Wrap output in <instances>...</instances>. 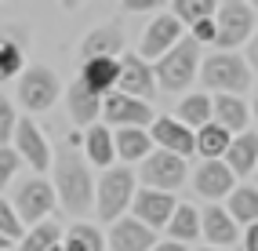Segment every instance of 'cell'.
Listing matches in <instances>:
<instances>
[{
    "instance_id": "f6af8a7d",
    "label": "cell",
    "mask_w": 258,
    "mask_h": 251,
    "mask_svg": "<svg viewBox=\"0 0 258 251\" xmlns=\"http://www.w3.org/2000/svg\"><path fill=\"white\" fill-rule=\"evenodd\" d=\"M254 175H258V171H254Z\"/></svg>"
},
{
    "instance_id": "484cf974",
    "label": "cell",
    "mask_w": 258,
    "mask_h": 251,
    "mask_svg": "<svg viewBox=\"0 0 258 251\" xmlns=\"http://www.w3.org/2000/svg\"><path fill=\"white\" fill-rule=\"evenodd\" d=\"M84 149H88V160L95 167H109L113 153H116V142H113V131L106 124H95L84 131Z\"/></svg>"
},
{
    "instance_id": "b9f144b4",
    "label": "cell",
    "mask_w": 258,
    "mask_h": 251,
    "mask_svg": "<svg viewBox=\"0 0 258 251\" xmlns=\"http://www.w3.org/2000/svg\"><path fill=\"white\" fill-rule=\"evenodd\" d=\"M251 109H254L251 116H254V120H258V91H254V106H251Z\"/></svg>"
},
{
    "instance_id": "7c38bea8",
    "label": "cell",
    "mask_w": 258,
    "mask_h": 251,
    "mask_svg": "<svg viewBox=\"0 0 258 251\" xmlns=\"http://www.w3.org/2000/svg\"><path fill=\"white\" fill-rule=\"evenodd\" d=\"M182 40V22L175 19L171 11H164V15H157L149 26H146V37H142V58L149 62V58H164L171 47H175Z\"/></svg>"
},
{
    "instance_id": "1f68e13d",
    "label": "cell",
    "mask_w": 258,
    "mask_h": 251,
    "mask_svg": "<svg viewBox=\"0 0 258 251\" xmlns=\"http://www.w3.org/2000/svg\"><path fill=\"white\" fill-rule=\"evenodd\" d=\"M55 244H62V229L55 222H40V226H33L26 237H22V247L19 251H51Z\"/></svg>"
},
{
    "instance_id": "836d02e7",
    "label": "cell",
    "mask_w": 258,
    "mask_h": 251,
    "mask_svg": "<svg viewBox=\"0 0 258 251\" xmlns=\"http://www.w3.org/2000/svg\"><path fill=\"white\" fill-rule=\"evenodd\" d=\"M15 128H19V116H15V106L0 95V149H4L15 139Z\"/></svg>"
},
{
    "instance_id": "603a6c76",
    "label": "cell",
    "mask_w": 258,
    "mask_h": 251,
    "mask_svg": "<svg viewBox=\"0 0 258 251\" xmlns=\"http://www.w3.org/2000/svg\"><path fill=\"white\" fill-rule=\"evenodd\" d=\"M66 102H70V116L77 128H95V120L102 116V98L95 91H88L84 84H70V95H66Z\"/></svg>"
},
{
    "instance_id": "ac0fdd59",
    "label": "cell",
    "mask_w": 258,
    "mask_h": 251,
    "mask_svg": "<svg viewBox=\"0 0 258 251\" xmlns=\"http://www.w3.org/2000/svg\"><path fill=\"white\" fill-rule=\"evenodd\" d=\"M200 237L208 240L211 247L229 251V247L240 240V229H236V222L229 219L226 208H208V211L200 215Z\"/></svg>"
},
{
    "instance_id": "d6986e66",
    "label": "cell",
    "mask_w": 258,
    "mask_h": 251,
    "mask_svg": "<svg viewBox=\"0 0 258 251\" xmlns=\"http://www.w3.org/2000/svg\"><path fill=\"white\" fill-rule=\"evenodd\" d=\"M116 80H120V58H91V62H80V84L88 91H95L98 98H106L116 91Z\"/></svg>"
},
{
    "instance_id": "4fadbf2b",
    "label": "cell",
    "mask_w": 258,
    "mask_h": 251,
    "mask_svg": "<svg viewBox=\"0 0 258 251\" xmlns=\"http://www.w3.org/2000/svg\"><path fill=\"white\" fill-rule=\"evenodd\" d=\"M149 139L157 149H167V153H175V157H189V153H197V135L189 131L185 124H178L175 116H157L149 128Z\"/></svg>"
},
{
    "instance_id": "8d00e7d4",
    "label": "cell",
    "mask_w": 258,
    "mask_h": 251,
    "mask_svg": "<svg viewBox=\"0 0 258 251\" xmlns=\"http://www.w3.org/2000/svg\"><path fill=\"white\" fill-rule=\"evenodd\" d=\"M244 251H258V226L244 229Z\"/></svg>"
},
{
    "instance_id": "8fae6325",
    "label": "cell",
    "mask_w": 258,
    "mask_h": 251,
    "mask_svg": "<svg viewBox=\"0 0 258 251\" xmlns=\"http://www.w3.org/2000/svg\"><path fill=\"white\" fill-rule=\"evenodd\" d=\"M175 197L171 193H160V190H139L135 193V200H131V219H139L142 226H149V229H164L167 222H171V215H175Z\"/></svg>"
},
{
    "instance_id": "cb8c5ba5",
    "label": "cell",
    "mask_w": 258,
    "mask_h": 251,
    "mask_svg": "<svg viewBox=\"0 0 258 251\" xmlns=\"http://www.w3.org/2000/svg\"><path fill=\"white\" fill-rule=\"evenodd\" d=\"M113 142H116V157L127 164L146 160L153 153V139L146 128H120V131H113Z\"/></svg>"
},
{
    "instance_id": "9a60e30c",
    "label": "cell",
    "mask_w": 258,
    "mask_h": 251,
    "mask_svg": "<svg viewBox=\"0 0 258 251\" xmlns=\"http://www.w3.org/2000/svg\"><path fill=\"white\" fill-rule=\"evenodd\" d=\"M15 153H19L33 171H47V164H51V149L40 135V128L29 120V116H22L19 128H15Z\"/></svg>"
},
{
    "instance_id": "8992f818",
    "label": "cell",
    "mask_w": 258,
    "mask_h": 251,
    "mask_svg": "<svg viewBox=\"0 0 258 251\" xmlns=\"http://www.w3.org/2000/svg\"><path fill=\"white\" fill-rule=\"evenodd\" d=\"M142 190H160V193H175L182 182L189 178V167L182 157L167 153V149H153L142 160Z\"/></svg>"
},
{
    "instance_id": "e575fe53",
    "label": "cell",
    "mask_w": 258,
    "mask_h": 251,
    "mask_svg": "<svg viewBox=\"0 0 258 251\" xmlns=\"http://www.w3.org/2000/svg\"><path fill=\"white\" fill-rule=\"evenodd\" d=\"M19 167H22V157L15 153L11 146H4V149H0V190H4L8 182L15 178V171H19Z\"/></svg>"
},
{
    "instance_id": "4316f807",
    "label": "cell",
    "mask_w": 258,
    "mask_h": 251,
    "mask_svg": "<svg viewBox=\"0 0 258 251\" xmlns=\"http://www.w3.org/2000/svg\"><path fill=\"white\" fill-rule=\"evenodd\" d=\"M226 211L236 226H258V186H236Z\"/></svg>"
},
{
    "instance_id": "f1b7e54d",
    "label": "cell",
    "mask_w": 258,
    "mask_h": 251,
    "mask_svg": "<svg viewBox=\"0 0 258 251\" xmlns=\"http://www.w3.org/2000/svg\"><path fill=\"white\" fill-rule=\"evenodd\" d=\"M167 233H171L167 240H175V244H189V240H197V237H200V215H197V208L178 204V208H175V215H171V222H167Z\"/></svg>"
},
{
    "instance_id": "7402d4cb",
    "label": "cell",
    "mask_w": 258,
    "mask_h": 251,
    "mask_svg": "<svg viewBox=\"0 0 258 251\" xmlns=\"http://www.w3.org/2000/svg\"><path fill=\"white\" fill-rule=\"evenodd\" d=\"M229 164V171L240 178V175H254L258 171V131H244V135H236L226 149V157H222Z\"/></svg>"
},
{
    "instance_id": "30bf717a",
    "label": "cell",
    "mask_w": 258,
    "mask_h": 251,
    "mask_svg": "<svg viewBox=\"0 0 258 251\" xmlns=\"http://www.w3.org/2000/svg\"><path fill=\"white\" fill-rule=\"evenodd\" d=\"M116 91L127 98H139V102H149L157 95V77H153V66L142 55H120V80Z\"/></svg>"
},
{
    "instance_id": "f546056e",
    "label": "cell",
    "mask_w": 258,
    "mask_h": 251,
    "mask_svg": "<svg viewBox=\"0 0 258 251\" xmlns=\"http://www.w3.org/2000/svg\"><path fill=\"white\" fill-rule=\"evenodd\" d=\"M62 247L66 251H106V240H102V233L88 222H77L62 233Z\"/></svg>"
},
{
    "instance_id": "ab89813d",
    "label": "cell",
    "mask_w": 258,
    "mask_h": 251,
    "mask_svg": "<svg viewBox=\"0 0 258 251\" xmlns=\"http://www.w3.org/2000/svg\"><path fill=\"white\" fill-rule=\"evenodd\" d=\"M153 251H185V244H175V240H164V244H157Z\"/></svg>"
},
{
    "instance_id": "f35d334b",
    "label": "cell",
    "mask_w": 258,
    "mask_h": 251,
    "mask_svg": "<svg viewBox=\"0 0 258 251\" xmlns=\"http://www.w3.org/2000/svg\"><path fill=\"white\" fill-rule=\"evenodd\" d=\"M127 11H153L157 8V0H142V4H124Z\"/></svg>"
},
{
    "instance_id": "5b68a950",
    "label": "cell",
    "mask_w": 258,
    "mask_h": 251,
    "mask_svg": "<svg viewBox=\"0 0 258 251\" xmlns=\"http://www.w3.org/2000/svg\"><path fill=\"white\" fill-rule=\"evenodd\" d=\"M215 26H218L215 47L218 51H236L244 40L254 37V8L240 4V0H226V4H218V11H215Z\"/></svg>"
},
{
    "instance_id": "74e56055",
    "label": "cell",
    "mask_w": 258,
    "mask_h": 251,
    "mask_svg": "<svg viewBox=\"0 0 258 251\" xmlns=\"http://www.w3.org/2000/svg\"><path fill=\"white\" fill-rule=\"evenodd\" d=\"M247 66H251V70H258V33L247 40Z\"/></svg>"
},
{
    "instance_id": "e0dca14e",
    "label": "cell",
    "mask_w": 258,
    "mask_h": 251,
    "mask_svg": "<svg viewBox=\"0 0 258 251\" xmlns=\"http://www.w3.org/2000/svg\"><path fill=\"white\" fill-rule=\"evenodd\" d=\"M211 120L218 128H226L229 135H244L247 124H251V109L244 98H236V95H215L211 98Z\"/></svg>"
},
{
    "instance_id": "ee69618b",
    "label": "cell",
    "mask_w": 258,
    "mask_h": 251,
    "mask_svg": "<svg viewBox=\"0 0 258 251\" xmlns=\"http://www.w3.org/2000/svg\"><path fill=\"white\" fill-rule=\"evenodd\" d=\"M200 251H222V247H200Z\"/></svg>"
},
{
    "instance_id": "d6a6232c",
    "label": "cell",
    "mask_w": 258,
    "mask_h": 251,
    "mask_svg": "<svg viewBox=\"0 0 258 251\" xmlns=\"http://www.w3.org/2000/svg\"><path fill=\"white\" fill-rule=\"evenodd\" d=\"M0 237L22 240V222H19V215H15V204L4 200V197H0Z\"/></svg>"
},
{
    "instance_id": "277c9868",
    "label": "cell",
    "mask_w": 258,
    "mask_h": 251,
    "mask_svg": "<svg viewBox=\"0 0 258 251\" xmlns=\"http://www.w3.org/2000/svg\"><path fill=\"white\" fill-rule=\"evenodd\" d=\"M200 77H204V88H211L218 95H236L240 98V91L251 88V66H247L244 55H236V51L208 55Z\"/></svg>"
},
{
    "instance_id": "5bb4252c",
    "label": "cell",
    "mask_w": 258,
    "mask_h": 251,
    "mask_svg": "<svg viewBox=\"0 0 258 251\" xmlns=\"http://www.w3.org/2000/svg\"><path fill=\"white\" fill-rule=\"evenodd\" d=\"M193 186H197L200 197L222 200V197H229V193L236 190V175L229 171L226 160H200L197 175H193Z\"/></svg>"
},
{
    "instance_id": "60d3db41",
    "label": "cell",
    "mask_w": 258,
    "mask_h": 251,
    "mask_svg": "<svg viewBox=\"0 0 258 251\" xmlns=\"http://www.w3.org/2000/svg\"><path fill=\"white\" fill-rule=\"evenodd\" d=\"M11 244H15V240H8V237H0V251H11Z\"/></svg>"
},
{
    "instance_id": "83f0119b",
    "label": "cell",
    "mask_w": 258,
    "mask_h": 251,
    "mask_svg": "<svg viewBox=\"0 0 258 251\" xmlns=\"http://www.w3.org/2000/svg\"><path fill=\"white\" fill-rule=\"evenodd\" d=\"M229 142H233V135L226 128H218L215 120L197 131V153L204 160H222V157H226V149H229Z\"/></svg>"
},
{
    "instance_id": "4dcf8cb0",
    "label": "cell",
    "mask_w": 258,
    "mask_h": 251,
    "mask_svg": "<svg viewBox=\"0 0 258 251\" xmlns=\"http://www.w3.org/2000/svg\"><path fill=\"white\" fill-rule=\"evenodd\" d=\"M215 11H218L215 0H175V4H171V15L182 22V29H185V26L193 29V26L204 22V19H215Z\"/></svg>"
},
{
    "instance_id": "7bdbcfd3",
    "label": "cell",
    "mask_w": 258,
    "mask_h": 251,
    "mask_svg": "<svg viewBox=\"0 0 258 251\" xmlns=\"http://www.w3.org/2000/svg\"><path fill=\"white\" fill-rule=\"evenodd\" d=\"M51 251H66V247H62V244H55V247H51Z\"/></svg>"
},
{
    "instance_id": "44dd1931",
    "label": "cell",
    "mask_w": 258,
    "mask_h": 251,
    "mask_svg": "<svg viewBox=\"0 0 258 251\" xmlns=\"http://www.w3.org/2000/svg\"><path fill=\"white\" fill-rule=\"evenodd\" d=\"M26 44H29V37L22 29H0V84L11 77H22Z\"/></svg>"
},
{
    "instance_id": "2e32d148",
    "label": "cell",
    "mask_w": 258,
    "mask_h": 251,
    "mask_svg": "<svg viewBox=\"0 0 258 251\" xmlns=\"http://www.w3.org/2000/svg\"><path fill=\"white\" fill-rule=\"evenodd\" d=\"M109 247L113 251H153L157 247V229L142 226L139 219H116L109 229Z\"/></svg>"
},
{
    "instance_id": "52a82bcc",
    "label": "cell",
    "mask_w": 258,
    "mask_h": 251,
    "mask_svg": "<svg viewBox=\"0 0 258 251\" xmlns=\"http://www.w3.org/2000/svg\"><path fill=\"white\" fill-rule=\"evenodd\" d=\"M58 77L47 70V66H33V70H26L19 77V102L29 109V113H44L55 106L58 98Z\"/></svg>"
},
{
    "instance_id": "9c48e42d",
    "label": "cell",
    "mask_w": 258,
    "mask_h": 251,
    "mask_svg": "<svg viewBox=\"0 0 258 251\" xmlns=\"http://www.w3.org/2000/svg\"><path fill=\"white\" fill-rule=\"evenodd\" d=\"M15 215H19V222H44L51 208H55V190H51V182L44 178H26L19 190H15Z\"/></svg>"
},
{
    "instance_id": "d590c367",
    "label": "cell",
    "mask_w": 258,
    "mask_h": 251,
    "mask_svg": "<svg viewBox=\"0 0 258 251\" xmlns=\"http://www.w3.org/2000/svg\"><path fill=\"white\" fill-rule=\"evenodd\" d=\"M189 37H193L200 47L215 44V40H218V26H215V19H204V22H197L193 29H189Z\"/></svg>"
},
{
    "instance_id": "d4e9b609",
    "label": "cell",
    "mask_w": 258,
    "mask_h": 251,
    "mask_svg": "<svg viewBox=\"0 0 258 251\" xmlns=\"http://www.w3.org/2000/svg\"><path fill=\"white\" fill-rule=\"evenodd\" d=\"M175 120L185 124L193 135H197L200 128H208L211 124V95H204V91L185 95L182 102H178V109H175Z\"/></svg>"
},
{
    "instance_id": "7a4b0ae2",
    "label": "cell",
    "mask_w": 258,
    "mask_h": 251,
    "mask_svg": "<svg viewBox=\"0 0 258 251\" xmlns=\"http://www.w3.org/2000/svg\"><path fill=\"white\" fill-rule=\"evenodd\" d=\"M197 66H200V44L193 37H182L164 58H157L153 66V77H157V88L175 95V91H185L197 77Z\"/></svg>"
},
{
    "instance_id": "3957f363",
    "label": "cell",
    "mask_w": 258,
    "mask_h": 251,
    "mask_svg": "<svg viewBox=\"0 0 258 251\" xmlns=\"http://www.w3.org/2000/svg\"><path fill=\"white\" fill-rule=\"evenodd\" d=\"M135 200V171L131 167H113V171H102L98 186H95V215L102 222H116L124 219V211Z\"/></svg>"
},
{
    "instance_id": "ffe728a7",
    "label": "cell",
    "mask_w": 258,
    "mask_h": 251,
    "mask_svg": "<svg viewBox=\"0 0 258 251\" xmlns=\"http://www.w3.org/2000/svg\"><path fill=\"white\" fill-rule=\"evenodd\" d=\"M124 55V33L116 26H95L80 44V62H91V58H116Z\"/></svg>"
},
{
    "instance_id": "ba28073f",
    "label": "cell",
    "mask_w": 258,
    "mask_h": 251,
    "mask_svg": "<svg viewBox=\"0 0 258 251\" xmlns=\"http://www.w3.org/2000/svg\"><path fill=\"white\" fill-rule=\"evenodd\" d=\"M102 120H106L109 128H153V120H157V113L149 109V102H139V98H127V95H106L102 98Z\"/></svg>"
},
{
    "instance_id": "6da1fadb",
    "label": "cell",
    "mask_w": 258,
    "mask_h": 251,
    "mask_svg": "<svg viewBox=\"0 0 258 251\" xmlns=\"http://www.w3.org/2000/svg\"><path fill=\"white\" fill-rule=\"evenodd\" d=\"M55 190H58V200L62 208L80 219L84 211L91 208L95 200V182H91V171L84 164V153L77 149V139H66L58 146V157H55Z\"/></svg>"
}]
</instances>
